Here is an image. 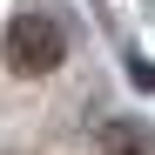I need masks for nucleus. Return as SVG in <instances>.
Returning a JSON list of instances; mask_svg holds the SVG:
<instances>
[{"label":"nucleus","instance_id":"obj_1","mask_svg":"<svg viewBox=\"0 0 155 155\" xmlns=\"http://www.w3.org/2000/svg\"><path fill=\"white\" fill-rule=\"evenodd\" d=\"M68 61V34L54 14H20L7 27V68L14 74H54Z\"/></svg>","mask_w":155,"mask_h":155},{"label":"nucleus","instance_id":"obj_2","mask_svg":"<svg viewBox=\"0 0 155 155\" xmlns=\"http://www.w3.org/2000/svg\"><path fill=\"white\" fill-rule=\"evenodd\" d=\"M94 155H148V128L142 121H101L94 128Z\"/></svg>","mask_w":155,"mask_h":155}]
</instances>
